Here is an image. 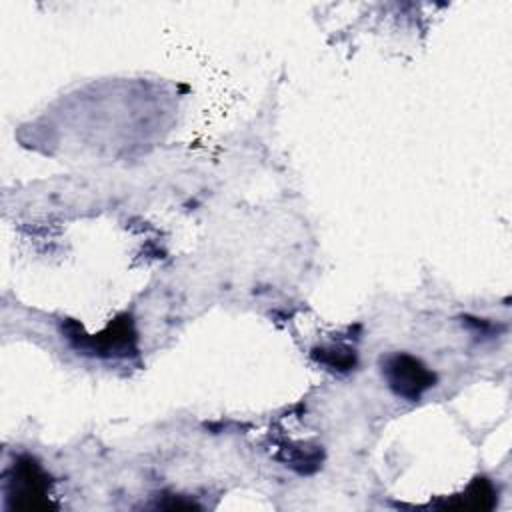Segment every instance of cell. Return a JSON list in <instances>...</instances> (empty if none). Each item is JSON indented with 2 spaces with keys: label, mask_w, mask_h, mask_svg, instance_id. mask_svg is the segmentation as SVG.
<instances>
[{
  "label": "cell",
  "mask_w": 512,
  "mask_h": 512,
  "mask_svg": "<svg viewBox=\"0 0 512 512\" xmlns=\"http://www.w3.org/2000/svg\"><path fill=\"white\" fill-rule=\"evenodd\" d=\"M380 366L388 388L408 402H416L436 382V374L420 358L406 352L384 356Z\"/></svg>",
  "instance_id": "cell-1"
},
{
  "label": "cell",
  "mask_w": 512,
  "mask_h": 512,
  "mask_svg": "<svg viewBox=\"0 0 512 512\" xmlns=\"http://www.w3.org/2000/svg\"><path fill=\"white\" fill-rule=\"evenodd\" d=\"M494 504H496V490H494L492 482L484 476H478L466 486V490L462 494L454 496L452 500H448L442 506L458 508V510H490Z\"/></svg>",
  "instance_id": "cell-4"
},
{
  "label": "cell",
  "mask_w": 512,
  "mask_h": 512,
  "mask_svg": "<svg viewBox=\"0 0 512 512\" xmlns=\"http://www.w3.org/2000/svg\"><path fill=\"white\" fill-rule=\"evenodd\" d=\"M14 478L10 480V498L16 496L20 506L34 508L42 502L48 492V476L42 468L28 456H22L14 462Z\"/></svg>",
  "instance_id": "cell-3"
},
{
  "label": "cell",
  "mask_w": 512,
  "mask_h": 512,
  "mask_svg": "<svg viewBox=\"0 0 512 512\" xmlns=\"http://www.w3.org/2000/svg\"><path fill=\"white\" fill-rule=\"evenodd\" d=\"M312 358L318 364L328 366L330 370H338V372H348L356 366V352L348 346H322V348H314L312 350Z\"/></svg>",
  "instance_id": "cell-6"
},
{
  "label": "cell",
  "mask_w": 512,
  "mask_h": 512,
  "mask_svg": "<svg viewBox=\"0 0 512 512\" xmlns=\"http://www.w3.org/2000/svg\"><path fill=\"white\" fill-rule=\"evenodd\" d=\"M282 452L284 454H278V458L286 464V466H290V468H294L296 472H300V474H310V472H314L318 466H320V462H322V450L318 448V446H312V448H306V446H296V448H282Z\"/></svg>",
  "instance_id": "cell-5"
},
{
  "label": "cell",
  "mask_w": 512,
  "mask_h": 512,
  "mask_svg": "<svg viewBox=\"0 0 512 512\" xmlns=\"http://www.w3.org/2000/svg\"><path fill=\"white\" fill-rule=\"evenodd\" d=\"M74 324V332L66 330V338L76 346L78 350H88L98 356H126L134 354L136 350V332L130 316H120L114 322H110L100 334L86 336L82 334V328Z\"/></svg>",
  "instance_id": "cell-2"
}]
</instances>
